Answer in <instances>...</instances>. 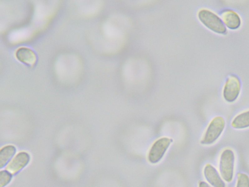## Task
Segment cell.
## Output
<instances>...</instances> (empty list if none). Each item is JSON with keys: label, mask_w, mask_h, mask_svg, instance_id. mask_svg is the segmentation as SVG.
Wrapping results in <instances>:
<instances>
[{"label": "cell", "mask_w": 249, "mask_h": 187, "mask_svg": "<svg viewBox=\"0 0 249 187\" xmlns=\"http://www.w3.org/2000/svg\"><path fill=\"white\" fill-rule=\"evenodd\" d=\"M235 162V155L232 149L226 148L221 152L219 159V171L222 179L228 183L233 179Z\"/></svg>", "instance_id": "6da1fadb"}, {"label": "cell", "mask_w": 249, "mask_h": 187, "mask_svg": "<svg viewBox=\"0 0 249 187\" xmlns=\"http://www.w3.org/2000/svg\"><path fill=\"white\" fill-rule=\"evenodd\" d=\"M197 17L206 27L213 32L221 35L226 33L227 28L222 19L212 11L201 9L197 13Z\"/></svg>", "instance_id": "7a4b0ae2"}, {"label": "cell", "mask_w": 249, "mask_h": 187, "mask_svg": "<svg viewBox=\"0 0 249 187\" xmlns=\"http://www.w3.org/2000/svg\"><path fill=\"white\" fill-rule=\"evenodd\" d=\"M226 126L224 118L220 116L214 117L209 123L200 140L203 145L214 144L223 133Z\"/></svg>", "instance_id": "3957f363"}, {"label": "cell", "mask_w": 249, "mask_h": 187, "mask_svg": "<svg viewBox=\"0 0 249 187\" xmlns=\"http://www.w3.org/2000/svg\"><path fill=\"white\" fill-rule=\"evenodd\" d=\"M173 141L172 139L166 137L156 140L148 151V162L151 164H156L160 161Z\"/></svg>", "instance_id": "277c9868"}, {"label": "cell", "mask_w": 249, "mask_h": 187, "mask_svg": "<svg viewBox=\"0 0 249 187\" xmlns=\"http://www.w3.org/2000/svg\"><path fill=\"white\" fill-rule=\"evenodd\" d=\"M241 87V82L238 77L234 75H229L223 89L224 99L228 103L234 102L240 94Z\"/></svg>", "instance_id": "5b68a950"}, {"label": "cell", "mask_w": 249, "mask_h": 187, "mask_svg": "<svg viewBox=\"0 0 249 187\" xmlns=\"http://www.w3.org/2000/svg\"><path fill=\"white\" fill-rule=\"evenodd\" d=\"M203 175L206 181L213 187H226V184L216 168L211 164L203 168Z\"/></svg>", "instance_id": "8992f818"}, {"label": "cell", "mask_w": 249, "mask_h": 187, "mask_svg": "<svg viewBox=\"0 0 249 187\" xmlns=\"http://www.w3.org/2000/svg\"><path fill=\"white\" fill-rule=\"evenodd\" d=\"M29 160V155L27 152H21L11 160L6 167V169L10 173L15 174L24 168Z\"/></svg>", "instance_id": "52a82bcc"}, {"label": "cell", "mask_w": 249, "mask_h": 187, "mask_svg": "<svg viewBox=\"0 0 249 187\" xmlns=\"http://www.w3.org/2000/svg\"><path fill=\"white\" fill-rule=\"evenodd\" d=\"M222 20L225 25L231 30L238 29L241 24L240 16L231 9H225L221 13Z\"/></svg>", "instance_id": "ba28073f"}, {"label": "cell", "mask_w": 249, "mask_h": 187, "mask_svg": "<svg viewBox=\"0 0 249 187\" xmlns=\"http://www.w3.org/2000/svg\"><path fill=\"white\" fill-rule=\"evenodd\" d=\"M16 56L19 61L30 66L34 65L36 61L35 53L26 47L19 48L16 51Z\"/></svg>", "instance_id": "9c48e42d"}, {"label": "cell", "mask_w": 249, "mask_h": 187, "mask_svg": "<svg viewBox=\"0 0 249 187\" xmlns=\"http://www.w3.org/2000/svg\"><path fill=\"white\" fill-rule=\"evenodd\" d=\"M231 124L233 128L237 130L249 128V110L236 115L232 120Z\"/></svg>", "instance_id": "30bf717a"}, {"label": "cell", "mask_w": 249, "mask_h": 187, "mask_svg": "<svg viewBox=\"0 0 249 187\" xmlns=\"http://www.w3.org/2000/svg\"><path fill=\"white\" fill-rule=\"evenodd\" d=\"M15 147L12 145L4 147L0 150V168H2L5 166L9 160L16 152Z\"/></svg>", "instance_id": "8fae6325"}, {"label": "cell", "mask_w": 249, "mask_h": 187, "mask_svg": "<svg viewBox=\"0 0 249 187\" xmlns=\"http://www.w3.org/2000/svg\"><path fill=\"white\" fill-rule=\"evenodd\" d=\"M235 187H249V175L243 172L238 173Z\"/></svg>", "instance_id": "7c38bea8"}, {"label": "cell", "mask_w": 249, "mask_h": 187, "mask_svg": "<svg viewBox=\"0 0 249 187\" xmlns=\"http://www.w3.org/2000/svg\"><path fill=\"white\" fill-rule=\"evenodd\" d=\"M11 178V174L5 170L1 171L0 173V187H3L8 184Z\"/></svg>", "instance_id": "4fadbf2b"}, {"label": "cell", "mask_w": 249, "mask_h": 187, "mask_svg": "<svg viewBox=\"0 0 249 187\" xmlns=\"http://www.w3.org/2000/svg\"><path fill=\"white\" fill-rule=\"evenodd\" d=\"M198 187H212L209 184L205 181H200L198 183Z\"/></svg>", "instance_id": "5bb4252c"}]
</instances>
